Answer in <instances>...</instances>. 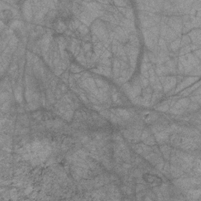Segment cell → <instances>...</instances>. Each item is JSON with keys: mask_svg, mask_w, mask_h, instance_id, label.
I'll list each match as a JSON object with an SVG mask.
<instances>
[{"mask_svg": "<svg viewBox=\"0 0 201 201\" xmlns=\"http://www.w3.org/2000/svg\"><path fill=\"white\" fill-rule=\"evenodd\" d=\"M143 178L148 183H157L158 182H161V179L155 175H151L149 174H145L143 175Z\"/></svg>", "mask_w": 201, "mask_h": 201, "instance_id": "1", "label": "cell"}]
</instances>
